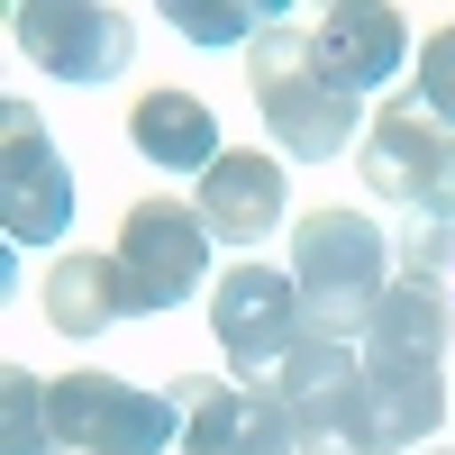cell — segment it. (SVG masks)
I'll return each mask as SVG.
<instances>
[{
	"label": "cell",
	"instance_id": "21",
	"mask_svg": "<svg viewBox=\"0 0 455 455\" xmlns=\"http://www.w3.org/2000/svg\"><path fill=\"white\" fill-rule=\"evenodd\" d=\"M446 201H455V182H446Z\"/></svg>",
	"mask_w": 455,
	"mask_h": 455
},
{
	"label": "cell",
	"instance_id": "20",
	"mask_svg": "<svg viewBox=\"0 0 455 455\" xmlns=\"http://www.w3.org/2000/svg\"><path fill=\"white\" fill-rule=\"evenodd\" d=\"M419 109H428L437 128H455V19L419 46Z\"/></svg>",
	"mask_w": 455,
	"mask_h": 455
},
{
	"label": "cell",
	"instance_id": "7",
	"mask_svg": "<svg viewBox=\"0 0 455 455\" xmlns=\"http://www.w3.org/2000/svg\"><path fill=\"white\" fill-rule=\"evenodd\" d=\"M64 219H73V182L55 164L46 128H36V109L10 100L0 109V237L10 246H46V237H64Z\"/></svg>",
	"mask_w": 455,
	"mask_h": 455
},
{
	"label": "cell",
	"instance_id": "16",
	"mask_svg": "<svg viewBox=\"0 0 455 455\" xmlns=\"http://www.w3.org/2000/svg\"><path fill=\"white\" fill-rule=\"evenodd\" d=\"M36 300H46V328H55V337H92V328H109V319H128L119 255H55Z\"/></svg>",
	"mask_w": 455,
	"mask_h": 455
},
{
	"label": "cell",
	"instance_id": "5",
	"mask_svg": "<svg viewBox=\"0 0 455 455\" xmlns=\"http://www.w3.org/2000/svg\"><path fill=\"white\" fill-rule=\"evenodd\" d=\"M109 255H119V291H128V319H137V310H173L182 291H201V264H210V228H201V210H182V201H137Z\"/></svg>",
	"mask_w": 455,
	"mask_h": 455
},
{
	"label": "cell",
	"instance_id": "15",
	"mask_svg": "<svg viewBox=\"0 0 455 455\" xmlns=\"http://www.w3.org/2000/svg\"><path fill=\"white\" fill-rule=\"evenodd\" d=\"M364 392H373V437L383 455L419 446L446 419V364H401V355H364Z\"/></svg>",
	"mask_w": 455,
	"mask_h": 455
},
{
	"label": "cell",
	"instance_id": "18",
	"mask_svg": "<svg viewBox=\"0 0 455 455\" xmlns=\"http://www.w3.org/2000/svg\"><path fill=\"white\" fill-rule=\"evenodd\" d=\"M392 264H401L410 283H446V274H455V219H446V210H401Z\"/></svg>",
	"mask_w": 455,
	"mask_h": 455
},
{
	"label": "cell",
	"instance_id": "13",
	"mask_svg": "<svg viewBox=\"0 0 455 455\" xmlns=\"http://www.w3.org/2000/svg\"><path fill=\"white\" fill-rule=\"evenodd\" d=\"M310 36L347 92H383L401 73V10H383V0H337V10H319Z\"/></svg>",
	"mask_w": 455,
	"mask_h": 455
},
{
	"label": "cell",
	"instance_id": "6",
	"mask_svg": "<svg viewBox=\"0 0 455 455\" xmlns=\"http://www.w3.org/2000/svg\"><path fill=\"white\" fill-rule=\"evenodd\" d=\"M373 192H383L392 210H446V182H455V128H437L419 100H383V128L364 137V164H355Z\"/></svg>",
	"mask_w": 455,
	"mask_h": 455
},
{
	"label": "cell",
	"instance_id": "17",
	"mask_svg": "<svg viewBox=\"0 0 455 455\" xmlns=\"http://www.w3.org/2000/svg\"><path fill=\"white\" fill-rule=\"evenodd\" d=\"M55 446V410H46V373L0 364V455H46Z\"/></svg>",
	"mask_w": 455,
	"mask_h": 455
},
{
	"label": "cell",
	"instance_id": "1",
	"mask_svg": "<svg viewBox=\"0 0 455 455\" xmlns=\"http://www.w3.org/2000/svg\"><path fill=\"white\" fill-rule=\"evenodd\" d=\"M246 83H255V109H264V128H274V146L300 156V164H328L337 146L355 137V100L364 92H347L328 73V55H319L310 28H283L274 19L246 46Z\"/></svg>",
	"mask_w": 455,
	"mask_h": 455
},
{
	"label": "cell",
	"instance_id": "12",
	"mask_svg": "<svg viewBox=\"0 0 455 455\" xmlns=\"http://www.w3.org/2000/svg\"><path fill=\"white\" fill-rule=\"evenodd\" d=\"M446 347H455V300H446V283H410V274H392L383 300H373V319H364V355L446 364Z\"/></svg>",
	"mask_w": 455,
	"mask_h": 455
},
{
	"label": "cell",
	"instance_id": "9",
	"mask_svg": "<svg viewBox=\"0 0 455 455\" xmlns=\"http://www.w3.org/2000/svg\"><path fill=\"white\" fill-rule=\"evenodd\" d=\"M10 36L46 73H64V83H109L128 64V46H137L128 19L92 10V0H10Z\"/></svg>",
	"mask_w": 455,
	"mask_h": 455
},
{
	"label": "cell",
	"instance_id": "3",
	"mask_svg": "<svg viewBox=\"0 0 455 455\" xmlns=\"http://www.w3.org/2000/svg\"><path fill=\"white\" fill-rule=\"evenodd\" d=\"M274 401L291 419V455H383L373 437V392H364V355L300 337L274 364Z\"/></svg>",
	"mask_w": 455,
	"mask_h": 455
},
{
	"label": "cell",
	"instance_id": "4",
	"mask_svg": "<svg viewBox=\"0 0 455 455\" xmlns=\"http://www.w3.org/2000/svg\"><path fill=\"white\" fill-rule=\"evenodd\" d=\"M46 410H55V446H83V455H164L182 437V401L164 392H137L119 373H64L46 383Z\"/></svg>",
	"mask_w": 455,
	"mask_h": 455
},
{
	"label": "cell",
	"instance_id": "14",
	"mask_svg": "<svg viewBox=\"0 0 455 455\" xmlns=\"http://www.w3.org/2000/svg\"><path fill=\"white\" fill-rule=\"evenodd\" d=\"M128 137H137V156L164 164V173H210V164L228 156L210 100H192V92H146V100L128 109Z\"/></svg>",
	"mask_w": 455,
	"mask_h": 455
},
{
	"label": "cell",
	"instance_id": "8",
	"mask_svg": "<svg viewBox=\"0 0 455 455\" xmlns=\"http://www.w3.org/2000/svg\"><path fill=\"white\" fill-rule=\"evenodd\" d=\"M210 328H219V347L237 355V383L246 373H274L300 337V283L291 274H274V264H237L219 291H210Z\"/></svg>",
	"mask_w": 455,
	"mask_h": 455
},
{
	"label": "cell",
	"instance_id": "2",
	"mask_svg": "<svg viewBox=\"0 0 455 455\" xmlns=\"http://www.w3.org/2000/svg\"><path fill=\"white\" fill-rule=\"evenodd\" d=\"M291 283H300V328L347 347V337H364L373 300L392 283V237L364 210H310L291 237Z\"/></svg>",
	"mask_w": 455,
	"mask_h": 455
},
{
	"label": "cell",
	"instance_id": "19",
	"mask_svg": "<svg viewBox=\"0 0 455 455\" xmlns=\"http://www.w3.org/2000/svg\"><path fill=\"white\" fill-rule=\"evenodd\" d=\"M164 19L192 36V46H237V36H264L274 10H237V0H164Z\"/></svg>",
	"mask_w": 455,
	"mask_h": 455
},
{
	"label": "cell",
	"instance_id": "10",
	"mask_svg": "<svg viewBox=\"0 0 455 455\" xmlns=\"http://www.w3.org/2000/svg\"><path fill=\"white\" fill-rule=\"evenodd\" d=\"M182 446L192 455H291V419L274 383H201L182 373Z\"/></svg>",
	"mask_w": 455,
	"mask_h": 455
},
{
	"label": "cell",
	"instance_id": "11",
	"mask_svg": "<svg viewBox=\"0 0 455 455\" xmlns=\"http://www.w3.org/2000/svg\"><path fill=\"white\" fill-rule=\"evenodd\" d=\"M201 228L210 237H228V246H246V237H274L283 228V164L274 156H219L210 173H201Z\"/></svg>",
	"mask_w": 455,
	"mask_h": 455
}]
</instances>
